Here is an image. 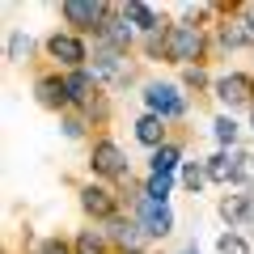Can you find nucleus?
<instances>
[{
  "label": "nucleus",
  "mask_w": 254,
  "mask_h": 254,
  "mask_svg": "<svg viewBox=\"0 0 254 254\" xmlns=\"http://www.w3.org/2000/svg\"><path fill=\"white\" fill-rule=\"evenodd\" d=\"M203 47H208V38H203V26H195V21H178V26L165 30V60L170 64L199 68Z\"/></svg>",
  "instance_id": "1"
},
{
  "label": "nucleus",
  "mask_w": 254,
  "mask_h": 254,
  "mask_svg": "<svg viewBox=\"0 0 254 254\" xmlns=\"http://www.w3.org/2000/svg\"><path fill=\"white\" fill-rule=\"evenodd\" d=\"M246 161H250V153H229V148H220L216 157H208V182H216V187H250V178H246Z\"/></svg>",
  "instance_id": "2"
},
{
  "label": "nucleus",
  "mask_w": 254,
  "mask_h": 254,
  "mask_svg": "<svg viewBox=\"0 0 254 254\" xmlns=\"http://www.w3.org/2000/svg\"><path fill=\"white\" fill-rule=\"evenodd\" d=\"M212 93H216V102L229 115L242 110V106L254 110V76H246V72H229V76H220V81H212Z\"/></svg>",
  "instance_id": "3"
},
{
  "label": "nucleus",
  "mask_w": 254,
  "mask_h": 254,
  "mask_svg": "<svg viewBox=\"0 0 254 254\" xmlns=\"http://www.w3.org/2000/svg\"><path fill=\"white\" fill-rule=\"evenodd\" d=\"M144 106H148V115L165 119V123H174V119L187 115V98L178 93V85H161V81L144 85Z\"/></svg>",
  "instance_id": "4"
},
{
  "label": "nucleus",
  "mask_w": 254,
  "mask_h": 254,
  "mask_svg": "<svg viewBox=\"0 0 254 254\" xmlns=\"http://www.w3.org/2000/svg\"><path fill=\"white\" fill-rule=\"evenodd\" d=\"M93 76H98V85H127L131 81V60H127V51H110V47H98V55H93Z\"/></svg>",
  "instance_id": "5"
},
{
  "label": "nucleus",
  "mask_w": 254,
  "mask_h": 254,
  "mask_svg": "<svg viewBox=\"0 0 254 254\" xmlns=\"http://www.w3.org/2000/svg\"><path fill=\"white\" fill-rule=\"evenodd\" d=\"M110 13L115 9L102 4V0H68V4H64V21L76 26V30H93V34L110 21Z\"/></svg>",
  "instance_id": "6"
},
{
  "label": "nucleus",
  "mask_w": 254,
  "mask_h": 254,
  "mask_svg": "<svg viewBox=\"0 0 254 254\" xmlns=\"http://www.w3.org/2000/svg\"><path fill=\"white\" fill-rule=\"evenodd\" d=\"M136 220L144 225L148 237H165L174 229V208L170 203H153V199H144V190H136Z\"/></svg>",
  "instance_id": "7"
},
{
  "label": "nucleus",
  "mask_w": 254,
  "mask_h": 254,
  "mask_svg": "<svg viewBox=\"0 0 254 254\" xmlns=\"http://www.w3.org/2000/svg\"><path fill=\"white\" fill-rule=\"evenodd\" d=\"M89 170L98 174V178H127V157L123 148L115 144V140H98L89 153Z\"/></svg>",
  "instance_id": "8"
},
{
  "label": "nucleus",
  "mask_w": 254,
  "mask_h": 254,
  "mask_svg": "<svg viewBox=\"0 0 254 254\" xmlns=\"http://www.w3.org/2000/svg\"><path fill=\"white\" fill-rule=\"evenodd\" d=\"M47 55H51L55 64H64L68 72L85 68V60H89V51H85V43L76 34H51L47 38Z\"/></svg>",
  "instance_id": "9"
},
{
  "label": "nucleus",
  "mask_w": 254,
  "mask_h": 254,
  "mask_svg": "<svg viewBox=\"0 0 254 254\" xmlns=\"http://www.w3.org/2000/svg\"><path fill=\"white\" fill-rule=\"evenodd\" d=\"M106 237L119 246V250H131V254H144V246L153 242V237L144 233V225H140L136 216H131V220H110Z\"/></svg>",
  "instance_id": "10"
},
{
  "label": "nucleus",
  "mask_w": 254,
  "mask_h": 254,
  "mask_svg": "<svg viewBox=\"0 0 254 254\" xmlns=\"http://www.w3.org/2000/svg\"><path fill=\"white\" fill-rule=\"evenodd\" d=\"M81 208L89 212L93 220H115L119 199H115V190L98 187V182H85V187H81Z\"/></svg>",
  "instance_id": "11"
},
{
  "label": "nucleus",
  "mask_w": 254,
  "mask_h": 254,
  "mask_svg": "<svg viewBox=\"0 0 254 254\" xmlns=\"http://www.w3.org/2000/svg\"><path fill=\"white\" fill-rule=\"evenodd\" d=\"M64 89H68V102L72 106H89L98 98V76L89 68H76V72H64Z\"/></svg>",
  "instance_id": "12"
},
{
  "label": "nucleus",
  "mask_w": 254,
  "mask_h": 254,
  "mask_svg": "<svg viewBox=\"0 0 254 254\" xmlns=\"http://www.w3.org/2000/svg\"><path fill=\"white\" fill-rule=\"evenodd\" d=\"M98 38H102V47H110V51H127V47L136 43V26H131L123 13H110V21L98 30Z\"/></svg>",
  "instance_id": "13"
},
{
  "label": "nucleus",
  "mask_w": 254,
  "mask_h": 254,
  "mask_svg": "<svg viewBox=\"0 0 254 254\" xmlns=\"http://www.w3.org/2000/svg\"><path fill=\"white\" fill-rule=\"evenodd\" d=\"M220 43L225 47H254V26L242 17V9H233L229 17H220Z\"/></svg>",
  "instance_id": "14"
},
{
  "label": "nucleus",
  "mask_w": 254,
  "mask_h": 254,
  "mask_svg": "<svg viewBox=\"0 0 254 254\" xmlns=\"http://www.w3.org/2000/svg\"><path fill=\"white\" fill-rule=\"evenodd\" d=\"M220 216H225L229 233H237L246 220H254V195H225L220 199Z\"/></svg>",
  "instance_id": "15"
},
{
  "label": "nucleus",
  "mask_w": 254,
  "mask_h": 254,
  "mask_svg": "<svg viewBox=\"0 0 254 254\" xmlns=\"http://www.w3.org/2000/svg\"><path fill=\"white\" fill-rule=\"evenodd\" d=\"M119 13H123L127 21L136 30H144V34H153V30H161L165 21H161V13L153 9V4H144V0H127V4H119Z\"/></svg>",
  "instance_id": "16"
},
{
  "label": "nucleus",
  "mask_w": 254,
  "mask_h": 254,
  "mask_svg": "<svg viewBox=\"0 0 254 254\" xmlns=\"http://www.w3.org/2000/svg\"><path fill=\"white\" fill-rule=\"evenodd\" d=\"M38 102H43L47 110H68L72 102H68V89H64V76H43V81L34 85Z\"/></svg>",
  "instance_id": "17"
},
{
  "label": "nucleus",
  "mask_w": 254,
  "mask_h": 254,
  "mask_svg": "<svg viewBox=\"0 0 254 254\" xmlns=\"http://www.w3.org/2000/svg\"><path fill=\"white\" fill-rule=\"evenodd\" d=\"M136 140L144 148H153V153L161 144H170V140H165V119H157V115H148V110H144V115L136 119Z\"/></svg>",
  "instance_id": "18"
},
{
  "label": "nucleus",
  "mask_w": 254,
  "mask_h": 254,
  "mask_svg": "<svg viewBox=\"0 0 254 254\" xmlns=\"http://www.w3.org/2000/svg\"><path fill=\"white\" fill-rule=\"evenodd\" d=\"M178 165H182V148L170 140V144H161V148L153 153V161H148V174H174Z\"/></svg>",
  "instance_id": "19"
},
{
  "label": "nucleus",
  "mask_w": 254,
  "mask_h": 254,
  "mask_svg": "<svg viewBox=\"0 0 254 254\" xmlns=\"http://www.w3.org/2000/svg\"><path fill=\"white\" fill-rule=\"evenodd\" d=\"M170 190H174V174H148V182H144V199H153V203H170Z\"/></svg>",
  "instance_id": "20"
},
{
  "label": "nucleus",
  "mask_w": 254,
  "mask_h": 254,
  "mask_svg": "<svg viewBox=\"0 0 254 254\" xmlns=\"http://www.w3.org/2000/svg\"><path fill=\"white\" fill-rule=\"evenodd\" d=\"M72 250H76V254H106V250H110V237H106V233H93V229H85V233L76 237Z\"/></svg>",
  "instance_id": "21"
},
{
  "label": "nucleus",
  "mask_w": 254,
  "mask_h": 254,
  "mask_svg": "<svg viewBox=\"0 0 254 254\" xmlns=\"http://www.w3.org/2000/svg\"><path fill=\"white\" fill-rule=\"evenodd\" d=\"M182 187L187 190H203V182H208V165H199V161H182Z\"/></svg>",
  "instance_id": "22"
},
{
  "label": "nucleus",
  "mask_w": 254,
  "mask_h": 254,
  "mask_svg": "<svg viewBox=\"0 0 254 254\" xmlns=\"http://www.w3.org/2000/svg\"><path fill=\"white\" fill-rule=\"evenodd\" d=\"M212 131H216L220 148H233V140H237V123H233V115H220L216 123H212Z\"/></svg>",
  "instance_id": "23"
},
{
  "label": "nucleus",
  "mask_w": 254,
  "mask_h": 254,
  "mask_svg": "<svg viewBox=\"0 0 254 254\" xmlns=\"http://www.w3.org/2000/svg\"><path fill=\"white\" fill-rule=\"evenodd\" d=\"M216 250H220V254H250V242H246L242 233H220Z\"/></svg>",
  "instance_id": "24"
},
{
  "label": "nucleus",
  "mask_w": 254,
  "mask_h": 254,
  "mask_svg": "<svg viewBox=\"0 0 254 254\" xmlns=\"http://www.w3.org/2000/svg\"><path fill=\"white\" fill-rule=\"evenodd\" d=\"M9 64H17L21 55H30V34H9Z\"/></svg>",
  "instance_id": "25"
},
{
  "label": "nucleus",
  "mask_w": 254,
  "mask_h": 254,
  "mask_svg": "<svg viewBox=\"0 0 254 254\" xmlns=\"http://www.w3.org/2000/svg\"><path fill=\"white\" fill-rule=\"evenodd\" d=\"M34 254H76V250H72L68 242H60V237H51V242H43Z\"/></svg>",
  "instance_id": "26"
},
{
  "label": "nucleus",
  "mask_w": 254,
  "mask_h": 254,
  "mask_svg": "<svg viewBox=\"0 0 254 254\" xmlns=\"http://www.w3.org/2000/svg\"><path fill=\"white\" fill-rule=\"evenodd\" d=\"M182 81H187V85H195V89H199V85L208 81V76H203V68H182Z\"/></svg>",
  "instance_id": "27"
},
{
  "label": "nucleus",
  "mask_w": 254,
  "mask_h": 254,
  "mask_svg": "<svg viewBox=\"0 0 254 254\" xmlns=\"http://www.w3.org/2000/svg\"><path fill=\"white\" fill-rule=\"evenodd\" d=\"M81 127H85L81 119H68V123H64V131H68V140H76V136H81Z\"/></svg>",
  "instance_id": "28"
},
{
  "label": "nucleus",
  "mask_w": 254,
  "mask_h": 254,
  "mask_svg": "<svg viewBox=\"0 0 254 254\" xmlns=\"http://www.w3.org/2000/svg\"><path fill=\"white\" fill-rule=\"evenodd\" d=\"M237 9H242V17L250 21V26H254V0H246V4H237Z\"/></svg>",
  "instance_id": "29"
},
{
  "label": "nucleus",
  "mask_w": 254,
  "mask_h": 254,
  "mask_svg": "<svg viewBox=\"0 0 254 254\" xmlns=\"http://www.w3.org/2000/svg\"><path fill=\"white\" fill-rule=\"evenodd\" d=\"M246 178L254 182V157H250V161H246Z\"/></svg>",
  "instance_id": "30"
},
{
  "label": "nucleus",
  "mask_w": 254,
  "mask_h": 254,
  "mask_svg": "<svg viewBox=\"0 0 254 254\" xmlns=\"http://www.w3.org/2000/svg\"><path fill=\"white\" fill-rule=\"evenodd\" d=\"M178 254H199V250H195V246H187V250H178Z\"/></svg>",
  "instance_id": "31"
},
{
  "label": "nucleus",
  "mask_w": 254,
  "mask_h": 254,
  "mask_svg": "<svg viewBox=\"0 0 254 254\" xmlns=\"http://www.w3.org/2000/svg\"><path fill=\"white\" fill-rule=\"evenodd\" d=\"M250 131H254V110H250Z\"/></svg>",
  "instance_id": "32"
}]
</instances>
